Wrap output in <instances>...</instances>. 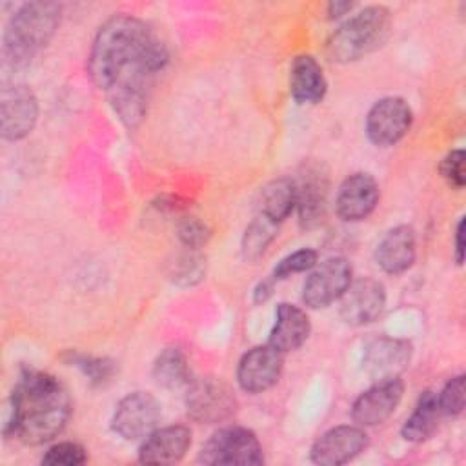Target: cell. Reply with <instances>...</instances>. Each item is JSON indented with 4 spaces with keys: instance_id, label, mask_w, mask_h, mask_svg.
I'll return each mask as SVG.
<instances>
[{
    "instance_id": "3957f363",
    "label": "cell",
    "mask_w": 466,
    "mask_h": 466,
    "mask_svg": "<svg viewBox=\"0 0 466 466\" xmlns=\"http://www.w3.org/2000/svg\"><path fill=\"white\" fill-rule=\"evenodd\" d=\"M60 13L62 7L55 2H27L20 5L4 33V62L15 69L27 66L53 38L60 24Z\"/></svg>"
},
{
    "instance_id": "4dcf8cb0",
    "label": "cell",
    "mask_w": 466,
    "mask_h": 466,
    "mask_svg": "<svg viewBox=\"0 0 466 466\" xmlns=\"http://www.w3.org/2000/svg\"><path fill=\"white\" fill-rule=\"evenodd\" d=\"M71 362L75 366H78L93 382L100 384L104 380H107L113 371H115V366L111 360L107 359H96V357H87V355H73L71 353Z\"/></svg>"
},
{
    "instance_id": "8992f818",
    "label": "cell",
    "mask_w": 466,
    "mask_h": 466,
    "mask_svg": "<svg viewBox=\"0 0 466 466\" xmlns=\"http://www.w3.org/2000/svg\"><path fill=\"white\" fill-rule=\"evenodd\" d=\"M237 397L229 384L217 377L195 379L187 384L186 410L200 424H217L228 420L237 411Z\"/></svg>"
},
{
    "instance_id": "9a60e30c",
    "label": "cell",
    "mask_w": 466,
    "mask_h": 466,
    "mask_svg": "<svg viewBox=\"0 0 466 466\" xmlns=\"http://www.w3.org/2000/svg\"><path fill=\"white\" fill-rule=\"evenodd\" d=\"M411 360V344L402 339L377 337L370 340L362 353L364 371L375 379L399 377Z\"/></svg>"
},
{
    "instance_id": "52a82bcc",
    "label": "cell",
    "mask_w": 466,
    "mask_h": 466,
    "mask_svg": "<svg viewBox=\"0 0 466 466\" xmlns=\"http://www.w3.org/2000/svg\"><path fill=\"white\" fill-rule=\"evenodd\" d=\"M353 279L351 264L342 257H333L315 266L302 286V300L308 308L319 309L339 300Z\"/></svg>"
},
{
    "instance_id": "30bf717a",
    "label": "cell",
    "mask_w": 466,
    "mask_h": 466,
    "mask_svg": "<svg viewBox=\"0 0 466 466\" xmlns=\"http://www.w3.org/2000/svg\"><path fill=\"white\" fill-rule=\"evenodd\" d=\"M38 118V100L24 84L4 86L0 91V129L5 140L27 137Z\"/></svg>"
},
{
    "instance_id": "4316f807",
    "label": "cell",
    "mask_w": 466,
    "mask_h": 466,
    "mask_svg": "<svg viewBox=\"0 0 466 466\" xmlns=\"http://www.w3.org/2000/svg\"><path fill=\"white\" fill-rule=\"evenodd\" d=\"M317 251L315 249H309V248H302V249H297L293 251L291 255L284 257L273 269V279L275 280H280V279H286L293 273H302V271H309L317 266Z\"/></svg>"
},
{
    "instance_id": "6da1fadb",
    "label": "cell",
    "mask_w": 466,
    "mask_h": 466,
    "mask_svg": "<svg viewBox=\"0 0 466 466\" xmlns=\"http://www.w3.org/2000/svg\"><path fill=\"white\" fill-rule=\"evenodd\" d=\"M167 64V49L153 29L129 15L111 16L98 29L87 69L129 129L146 116L151 84Z\"/></svg>"
},
{
    "instance_id": "f1b7e54d",
    "label": "cell",
    "mask_w": 466,
    "mask_h": 466,
    "mask_svg": "<svg viewBox=\"0 0 466 466\" xmlns=\"http://www.w3.org/2000/svg\"><path fill=\"white\" fill-rule=\"evenodd\" d=\"M177 235L186 248L197 249V248H202L209 240L211 231L202 220H198L195 217H186L178 222Z\"/></svg>"
},
{
    "instance_id": "4fadbf2b",
    "label": "cell",
    "mask_w": 466,
    "mask_h": 466,
    "mask_svg": "<svg viewBox=\"0 0 466 466\" xmlns=\"http://www.w3.org/2000/svg\"><path fill=\"white\" fill-rule=\"evenodd\" d=\"M368 446V435L359 426H335L324 431L311 446V461L320 466H339L360 455Z\"/></svg>"
},
{
    "instance_id": "836d02e7",
    "label": "cell",
    "mask_w": 466,
    "mask_h": 466,
    "mask_svg": "<svg viewBox=\"0 0 466 466\" xmlns=\"http://www.w3.org/2000/svg\"><path fill=\"white\" fill-rule=\"evenodd\" d=\"M353 5H355L353 2H331L328 5V15H329V18H339V16L346 15L348 11H351Z\"/></svg>"
},
{
    "instance_id": "8fae6325",
    "label": "cell",
    "mask_w": 466,
    "mask_h": 466,
    "mask_svg": "<svg viewBox=\"0 0 466 466\" xmlns=\"http://www.w3.org/2000/svg\"><path fill=\"white\" fill-rule=\"evenodd\" d=\"M284 364V353L269 344L248 350L237 366L238 386L248 393H262L277 384Z\"/></svg>"
},
{
    "instance_id": "44dd1931",
    "label": "cell",
    "mask_w": 466,
    "mask_h": 466,
    "mask_svg": "<svg viewBox=\"0 0 466 466\" xmlns=\"http://www.w3.org/2000/svg\"><path fill=\"white\" fill-rule=\"evenodd\" d=\"M295 182V180H293ZM299 217L304 226H313L324 215L326 202V178L317 169H306L300 180L295 182Z\"/></svg>"
},
{
    "instance_id": "d6986e66",
    "label": "cell",
    "mask_w": 466,
    "mask_h": 466,
    "mask_svg": "<svg viewBox=\"0 0 466 466\" xmlns=\"http://www.w3.org/2000/svg\"><path fill=\"white\" fill-rule=\"evenodd\" d=\"M309 331L311 326L308 315L300 308L282 302L277 306L275 322L269 331L268 344L280 353H289L306 342Z\"/></svg>"
},
{
    "instance_id": "ac0fdd59",
    "label": "cell",
    "mask_w": 466,
    "mask_h": 466,
    "mask_svg": "<svg viewBox=\"0 0 466 466\" xmlns=\"http://www.w3.org/2000/svg\"><path fill=\"white\" fill-rule=\"evenodd\" d=\"M417 255V238L411 226L400 224L391 228L379 242L375 260L382 271L399 275L410 269Z\"/></svg>"
},
{
    "instance_id": "ba28073f",
    "label": "cell",
    "mask_w": 466,
    "mask_h": 466,
    "mask_svg": "<svg viewBox=\"0 0 466 466\" xmlns=\"http://www.w3.org/2000/svg\"><path fill=\"white\" fill-rule=\"evenodd\" d=\"M160 420V404L147 391H133L118 400L111 428L126 441L147 437Z\"/></svg>"
},
{
    "instance_id": "7402d4cb",
    "label": "cell",
    "mask_w": 466,
    "mask_h": 466,
    "mask_svg": "<svg viewBox=\"0 0 466 466\" xmlns=\"http://www.w3.org/2000/svg\"><path fill=\"white\" fill-rule=\"evenodd\" d=\"M441 408L437 400V393L433 391H424L411 415L406 419L402 424V437L410 442H422L431 437V433L437 430L439 419H441Z\"/></svg>"
},
{
    "instance_id": "83f0119b",
    "label": "cell",
    "mask_w": 466,
    "mask_h": 466,
    "mask_svg": "<svg viewBox=\"0 0 466 466\" xmlns=\"http://www.w3.org/2000/svg\"><path fill=\"white\" fill-rule=\"evenodd\" d=\"M441 413L446 417H457L464 410V375L451 377L441 393H437Z\"/></svg>"
},
{
    "instance_id": "5bb4252c",
    "label": "cell",
    "mask_w": 466,
    "mask_h": 466,
    "mask_svg": "<svg viewBox=\"0 0 466 466\" xmlns=\"http://www.w3.org/2000/svg\"><path fill=\"white\" fill-rule=\"evenodd\" d=\"M404 393V384L399 377L375 380L371 388L362 391L353 406L351 417L359 426H377L384 422L399 406Z\"/></svg>"
},
{
    "instance_id": "e0dca14e",
    "label": "cell",
    "mask_w": 466,
    "mask_h": 466,
    "mask_svg": "<svg viewBox=\"0 0 466 466\" xmlns=\"http://www.w3.org/2000/svg\"><path fill=\"white\" fill-rule=\"evenodd\" d=\"M191 446V431L182 424L153 430L138 450V461L147 464H171L180 461Z\"/></svg>"
},
{
    "instance_id": "7c38bea8",
    "label": "cell",
    "mask_w": 466,
    "mask_h": 466,
    "mask_svg": "<svg viewBox=\"0 0 466 466\" xmlns=\"http://www.w3.org/2000/svg\"><path fill=\"white\" fill-rule=\"evenodd\" d=\"M340 319L350 326H364L373 322L386 306V289L375 279L351 280L348 289L339 299Z\"/></svg>"
},
{
    "instance_id": "484cf974",
    "label": "cell",
    "mask_w": 466,
    "mask_h": 466,
    "mask_svg": "<svg viewBox=\"0 0 466 466\" xmlns=\"http://www.w3.org/2000/svg\"><path fill=\"white\" fill-rule=\"evenodd\" d=\"M86 461H87L86 448L71 441L51 446L42 457V464H47V466H78V464H84Z\"/></svg>"
},
{
    "instance_id": "cb8c5ba5",
    "label": "cell",
    "mask_w": 466,
    "mask_h": 466,
    "mask_svg": "<svg viewBox=\"0 0 466 466\" xmlns=\"http://www.w3.org/2000/svg\"><path fill=\"white\" fill-rule=\"evenodd\" d=\"M153 377L160 386L167 390L187 386L191 382L189 380L191 375H189L187 359L182 353V350L178 348L162 350L153 362Z\"/></svg>"
},
{
    "instance_id": "7a4b0ae2",
    "label": "cell",
    "mask_w": 466,
    "mask_h": 466,
    "mask_svg": "<svg viewBox=\"0 0 466 466\" xmlns=\"http://www.w3.org/2000/svg\"><path fill=\"white\" fill-rule=\"evenodd\" d=\"M4 435L18 437L25 444H44L67 424L71 399L64 384L51 373L24 370L9 399Z\"/></svg>"
},
{
    "instance_id": "1f68e13d",
    "label": "cell",
    "mask_w": 466,
    "mask_h": 466,
    "mask_svg": "<svg viewBox=\"0 0 466 466\" xmlns=\"http://www.w3.org/2000/svg\"><path fill=\"white\" fill-rule=\"evenodd\" d=\"M455 260L457 264L464 260V218H461L455 228Z\"/></svg>"
},
{
    "instance_id": "d6a6232c",
    "label": "cell",
    "mask_w": 466,
    "mask_h": 466,
    "mask_svg": "<svg viewBox=\"0 0 466 466\" xmlns=\"http://www.w3.org/2000/svg\"><path fill=\"white\" fill-rule=\"evenodd\" d=\"M271 293H273V280H262V282L255 288V291H253V300H255L257 304L266 302V300L271 297Z\"/></svg>"
},
{
    "instance_id": "2e32d148",
    "label": "cell",
    "mask_w": 466,
    "mask_h": 466,
    "mask_svg": "<svg viewBox=\"0 0 466 466\" xmlns=\"http://www.w3.org/2000/svg\"><path fill=\"white\" fill-rule=\"evenodd\" d=\"M379 197V184L370 173H353L337 191V215L346 222L362 220L375 209Z\"/></svg>"
},
{
    "instance_id": "603a6c76",
    "label": "cell",
    "mask_w": 466,
    "mask_h": 466,
    "mask_svg": "<svg viewBox=\"0 0 466 466\" xmlns=\"http://www.w3.org/2000/svg\"><path fill=\"white\" fill-rule=\"evenodd\" d=\"M297 206V189L291 178L271 180L260 191V215L273 222H282Z\"/></svg>"
},
{
    "instance_id": "5b68a950",
    "label": "cell",
    "mask_w": 466,
    "mask_h": 466,
    "mask_svg": "<svg viewBox=\"0 0 466 466\" xmlns=\"http://www.w3.org/2000/svg\"><path fill=\"white\" fill-rule=\"evenodd\" d=\"M198 462L208 466L262 464L264 453L251 430L242 426H226L208 439L198 453Z\"/></svg>"
},
{
    "instance_id": "d4e9b609",
    "label": "cell",
    "mask_w": 466,
    "mask_h": 466,
    "mask_svg": "<svg viewBox=\"0 0 466 466\" xmlns=\"http://www.w3.org/2000/svg\"><path fill=\"white\" fill-rule=\"evenodd\" d=\"M277 235V222L264 215L253 218L242 235V255L246 260H257L264 255Z\"/></svg>"
},
{
    "instance_id": "ffe728a7",
    "label": "cell",
    "mask_w": 466,
    "mask_h": 466,
    "mask_svg": "<svg viewBox=\"0 0 466 466\" xmlns=\"http://www.w3.org/2000/svg\"><path fill=\"white\" fill-rule=\"evenodd\" d=\"M328 82L320 64L311 55L293 60L289 71V93L299 104H317L324 98Z\"/></svg>"
},
{
    "instance_id": "277c9868",
    "label": "cell",
    "mask_w": 466,
    "mask_h": 466,
    "mask_svg": "<svg viewBox=\"0 0 466 466\" xmlns=\"http://www.w3.org/2000/svg\"><path fill=\"white\" fill-rule=\"evenodd\" d=\"M391 33V15L382 5H370L342 22L328 40L335 62H353L380 47Z\"/></svg>"
},
{
    "instance_id": "f546056e",
    "label": "cell",
    "mask_w": 466,
    "mask_h": 466,
    "mask_svg": "<svg viewBox=\"0 0 466 466\" xmlns=\"http://www.w3.org/2000/svg\"><path fill=\"white\" fill-rule=\"evenodd\" d=\"M464 160H466L464 151L462 149H453L441 162V175L455 189H461L466 184Z\"/></svg>"
},
{
    "instance_id": "9c48e42d",
    "label": "cell",
    "mask_w": 466,
    "mask_h": 466,
    "mask_svg": "<svg viewBox=\"0 0 466 466\" xmlns=\"http://www.w3.org/2000/svg\"><path fill=\"white\" fill-rule=\"evenodd\" d=\"M413 113L408 102L400 96H384L377 100L366 115V135L379 146L388 147L397 144L411 127Z\"/></svg>"
}]
</instances>
